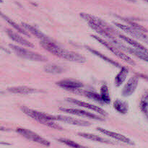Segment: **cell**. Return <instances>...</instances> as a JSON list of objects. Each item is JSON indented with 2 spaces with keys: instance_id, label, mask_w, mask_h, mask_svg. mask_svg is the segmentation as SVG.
I'll return each instance as SVG.
<instances>
[{
  "instance_id": "1",
  "label": "cell",
  "mask_w": 148,
  "mask_h": 148,
  "mask_svg": "<svg viewBox=\"0 0 148 148\" xmlns=\"http://www.w3.org/2000/svg\"><path fill=\"white\" fill-rule=\"evenodd\" d=\"M80 16L82 18H83L88 23L90 27L93 29L96 33L109 40L110 43L118 47L119 49L124 50L125 46L117 40V34H116V31L113 27L108 25L107 23L103 21L102 20L95 17V16L91 15V14H86V13H81ZM117 36H119V35H117Z\"/></svg>"
},
{
  "instance_id": "2",
  "label": "cell",
  "mask_w": 148,
  "mask_h": 148,
  "mask_svg": "<svg viewBox=\"0 0 148 148\" xmlns=\"http://www.w3.org/2000/svg\"><path fill=\"white\" fill-rule=\"evenodd\" d=\"M40 44L43 49L57 57L62 58V59H66V60L70 61V62H77V63L81 64H83L86 62V59L82 55L62 49L59 46L55 44V43L40 41Z\"/></svg>"
},
{
  "instance_id": "3",
  "label": "cell",
  "mask_w": 148,
  "mask_h": 148,
  "mask_svg": "<svg viewBox=\"0 0 148 148\" xmlns=\"http://www.w3.org/2000/svg\"><path fill=\"white\" fill-rule=\"evenodd\" d=\"M20 108H21V111L23 113H25L26 115L28 116L29 117L32 118L33 119L37 121L38 123H40V124H43L46 127H50V128L55 129V130H62V129L59 124H56L52 120V115L39 112V111H35V110H33L25 106H22Z\"/></svg>"
},
{
  "instance_id": "4",
  "label": "cell",
  "mask_w": 148,
  "mask_h": 148,
  "mask_svg": "<svg viewBox=\"0 0 148 148\" xmlns=\"http://www.w3.org/2000/svg\"><path fill=\"white\" fill-rule=\"evenodd\" d=\"M10 46L16 55L23 59L34 61V62H46L47 61V59L40 53L33 52L24 48L16 46V45L10 44Z\"/></svg>"
},
{
  "instance_id": "5",
  "label": "cell",
  "mask_w": 148,
  "mask_h": 148,
  "mask_svg": "<svg viewBox=\"0 0 148 148\" xmlns=\"http://www.w3.org/2000/svg\"><path fill=\"white\" fill-rule=\"evenodd\" d=\"M91 37L95 38L97 41H98L100 43H101L103 46H105L107 49H108L110 51L112 52V53H114V55H116L117 57L120 58V59H121L122 60H124V62H127V63L133 65V66L135 65V62H134V61L133 60L131 57H130V56H127V54L123 53V52L121 51V49H119L118 47H116V46H115L114 45H113L112 43H111L108 41H106V40H103V39L101 38L98 37V36H92V35Z\"/></svg>"
},
{
  "instance_id": "6",
  "label": "cell",
  "mask_w": 148,
  "mask_h": 148,
  "mask_svg": "<svg viewBox=\"0 0 148 148\" xmlns=\"http://www.w3.org/2000/svg\"><path fill=\"white\" fill-rule=\"evenodd\" d=\"M16 131H17L18 134H20V135L24 137L27 140H31V141L34 142V143H37L38 144L46 146V147H49V146L51 145V143L48 140L43 138V137H40V135H38L36 133L33 132L31 130H26V129L23 128H18L16 130Z\"/></svg>"
},
{
  "instance_id": "7",
  "label": "cell",
  "mask_w": 148,
  "mask_h": 148,
  "mask_svg": "<svg viewBox=\"0 0 148 148\" xmlns=\"http://www.w3.org/2000/svg\"><path fill=\"white\" fill-rule=\"evenodd\" d=\"M115 25L116 26H117L119 28L122 30L123 31H124L125 33L131 35L132 36L139 39V40H143V41L145 42L146 43L148 44V36L145 34V33L140 31V30H137V29L134 28V27H131V26H127L125 25L121 24V23H115Z\"/></svg>"
},
{
  "instance_id": "8",
  "label": "cell",
  "mask_w": 148,
  "mask_h": 148,
  "mask_svg": "<svg viewBox=\"0 0 148 148\" xmlns=\"http://www.w3.org/2000/svg\"><path fill=\"white\" fill-rule=\"evenodd\" d=\"M59 110L63 112L67 113V114H74V115L79 116L85 117V118H89L91 119H95V120H99V121H103L104 119H103L102 117L99 116L98 115H95V114H92L90 112H88V111H83V110L81 109H77V108H59Z\"/></svg>"
},
{
  "instance_id": "9",
  "label": "cell",
  "mask_w": 148,
  "mask_h": 148,
  "mask_svg": "<svg viewBox=\"0 0 148 148\" xmlns=\"http://www.w3.org/2000/svg\"><path fill=\"white\" fill-rule=\"evenodd\" d=\"M52 120L53 121H59L62 122L66 123L69 124H72L75 126H79V127H88L90 125V123L84 120L77 119L72 118L70 116H52Z\"/></svg>"
},
{
  "instance_id": "10",
  "label": "cell",
  "mask_w": 148,
  "mask_h": 148,
  "mask_svg": "<svg viewBox=\"0 0 148 148\" xmlns=\"http://www.w3.org/2000/svg\"><path fill=\"white\" fill-rule=\"evenodd\" d=\"M56 85L61 88L67 90L75 91L80 89L83 87V84L77 79H64L59 82H56Z\"/></svg>"
},
{
  "instance_id": "11",
  "label": "cell",
  "mask_w": 148,
  "mask_h": 148,
  "mask_svg": "<svg viewBox=\"0 0 148 148\" xmlns=\"http://www.w3.org/2000/svg\"><path fill=\"white\" fill-rule=\"evenodd\" d=\"M66 101L75 104V105L83 107V108H88V109H90V110H92V111L98 113V114H99L101 116H106L108 115L106 111H104L103 109H102V108H100V107L97 106L92 105V104L84 102V101H79V100L75 99V98H67Z\"/></svg>"
},
{
  "instance_id": "12",
  "label": "cell",
  "mask_w": 148,
  "mask_h": 148,
  "mask_svg": "<svg viewBox=\"0 0 148 148\" xmlns=\"http://www.w3.org/2000/svg\"><path fill=\"white\" fill-rule=\"evenodd\" d=\"M96 130H98V131H99L100 132L104 134L105 135L108 136V137H111V138L115 139V140H119V141H120V142H122V143H126V144L130 145H134V143H133V142L130 139H129L128 137H127L126 136H124V135H122V134H121L114 132L109 131V130H106V129H103V128H100V127L96 128Z\"/></svg>"
},
{
  "instance_id": "13",
  "label": "cell",
  "mask_w": 148,
  "mask_h": 148,
  "mask_svg": "<svg viewBox=\"0 0 148 148\" xmlns=\"http://www.w3.org/2000/svg\"><path fill=\"white\" fill-rule=\"evenodd\" d=\"M139 83V79L137 76L130 78L127 83L122 90V95L124 97H129L135 92Z\"/></svg>"
},
{
  "instance_id": "14",
  "label": "cell",
  "mask_w": 148,
  "mask_h": 148,
  "mask_svg": "<svg viewBox=\"0 0 148 148\" xmlns=\"http://www.w3.org/2000/svg\"><path fill=\"white\" fill-rule=\"evenodd\" d=\"M22 26L23 27V28L25 30H27L29 33H30L31 34H33V36H35L36 37H37L38 38L40 39V41L43 42H49V43H54L53 40L51 38H49L48 36H46L44 33H43L42 32H40V30H38L37 28H36L33 26L27 24V23H22Z\"/></svg>"
},
{
  "instance_id": "15",
  "label": "cell",
  "mask_w": 148,
  "mask_h": 148,
  "mask_svg": "<svg viewBox=\"0 0 148 148\" xmlns=\"http://www.w3.org/2000/svg\"><path fill=\"white\" fill-rule=\"evenodd\" d=\"M7 35H8L9 37H10L12 40H14V42H16V43H19V44L22 45V46H27V47H30V48L34 47L33 43H30V41L26 40L25 38L22 37L21 36L17 34V33L14 32L13 30H10V29H9V30H7Z\"/></svg>"
},
{
  "instance_id": "16",
  "label": "cell",
  "mask_w": 148,
  "mask_h": 148,
  "mask_svg": "<svg viewBox=\"0 0 148 148\" xmlns=\"http://www.w3.org/2000/svg\"><path fill=\"white\" fill-rule=\"evenodd\" d=\"M7 90L11 93L21 94V95H28V94H33L40 92V90H38L29 88L27 86L12 87V88H9Z\"/></svg>"
},
{
  "instance_id": "17",
  "label": "cell",
  "mask_w": 148,
  "mask_h": 148,
  "mask_svg": "<svg viewBox=\"0 0 148 148\" xmlns=\"http://www.w3.org/2000/svg\"><path fill=\"white\" fill-rule=\"evenodd\" d=\"M118 36L121 39V40H124V41L127 42V43L132 45V46L135 49H137V50H139V51H141L145 52V53L148 54V49H147V48L145 47L144 46H143L142 44H140L139 42L136 41V40H132V39L130 38H128L127 36H124V35L119 34Z\"/></svg>"
},
{
  "instance_id": "18",
  "label": "cell",
  "mask_w": 148,
  "mask_h": 148,
  "mask_svg": "<svg viewBox=\"0 0 148 148\" xmlns=\"http://www.w3.org/2000/svg\"><path fill=\"white\" fill-rule=\"evenodd\" d=\"M77 134L79 136H80V137H84V138L85 139H88V140H92V141L104 143V144H114V142L111 141V140H106V139H104L101 137H98V136L95 135V134H89V133H79V132Z\"/></svg>"
},
{
  "instance_id": "19",
  "label": "cell",
  "mask_w": 148,
  "mask_h": 148,
  "mask_svg": "<svg viewBox=\"0 0 148 148\" xmlns=\"http://www.w3.org/2000/svg\"><path fill=\"white\" fill-rule=\"evenodd\" d=\"M114 108H115L116 111H117L120 114H126L129 111V104L126 101L117 99L114 101Z\"/></svg>"
},
{
  "instance_id": "20",
  "label": "cell",
  "mask_w": 148,
  "mask_h": 148,
  "mask_svg": "<svg viewBox=\"0 0 148 148\" xmlns=\"http://www.w3.org/2000/svg\"><path fill=\"white\" fill-rule=\"evenodd\" d=\"M129 73V69L125 66H123L121 68L120 72L117 74V75L115 77V85L116 87L121 86L123 84V82L125 81L127 75Z\"/></svg>"
},
{
  "instance_id": "21",
  "label": "cell",
  "mask_w": 148,
  "mask_h": 148,
  "mask_svg": "<svg viewBox=\"0 0 148 148\" xmlns=\"http://www.w3.org/2000/svg\"><path fill=\"white\" fill-rule=\"evenodd\" d=\"M124 50L127 51V52L130 53L131 54H133L134 56L138 57L139 59H142V60L145 61V62H147L148 63V54L145 53V52H143V51H139V50H137V49H132V48L127 47V46H125V47H124Z\"/></svg>"
},
{
  "instance_id": "22",
  "label": "cell",
  "mask_w": 148,
  "mask_h": 148,
  "mask_svg": "<svg viewBox=\"0 0 148 148\" xmlns=\"http://www.w3.org/2000/svg\"><path fill=\"white\" fill-rule=\"evenodd\" d=\"M100 95L101 97V99L103 103L108 104L111 102V97H110V93H109V90H108V86L106 83H104L103 85L101 86V90H100Z\"/></svg>"
},
{
  "instance_id": "23",
  "label": "cell",
  "mask_w": 148,
  "mask_h": 148,
  "mask_svg": "<svg viewBox=\"0 0 148 148\" xmlns=\"http://www.w3.org/2000/svg\"><path fill=\"white\" fill-rule=\"evenodd\" d=\"M43 69L46 72L51 74V75H58V74H60L62 72H64L63 67L56 64H51L45 65Z\"/></svg>"
},
{
  "instance_id": "24",
  "label": "cell",
  "mask_w": 148,
  "mask_h": 148,
  "mask_svg": "<svg viewBox=\"0 0 148 148\" xmlns=\"http://www.w3.org/2000/svg\"><path fill=\"white\" fill-rule=\"evenodd\" d=\"M1 16H2L3 18H4V20H5L6 21H7V23H8L9 24H10V25L12 26V27H14V28L15 29V30H17V31L20 32V33H22V34L25 35V36H30V35H28V33H27V32L26 31V30H25V29L23 28V27H20V26L19 25H17V23H14V22L13 21V20H12L11 19H10L8 17L5 16L4 14H2V13H1Z\"/></svg>"
},
{
  "instance_id": "25",
  "label": "cell",
  "mask_w": 148,
  "mask_h": 148,
  "mask_svg": "<svg viewBox=\"0 0 148 148\" xmlns=\"http://www.w3.org/2000/svg\"><path fill=\"white\" fill-rule=\"evenodd\" d=\"M86 48H87V49H88V50L90 52H91V53H93V54L96 55L97 56H98V57L101 58V59H103V60H105L106 62H108V63H109V64H111L114 65V66H116V67H121V65H120L119 64L117 63V62H114V61L112 60V59H109V58H108V57H107V56H104L103 54H102V53H99V52L97 51H95V50H94V49H90V48H89V47H86Z\"/></svg>"
},
{
  "instance_id": "26",
  "label": "cell",
  "mask_w": 148,
  "mask_h": 148,
  "mask_svg": "<svg viewBox=\"0 0 148 148\" xmlns=\"http://www.w3.org/2000/svg\"><path fill=\"white\" fill-rule=\"evenodd\" d=\"M83 94L85 95V96L88 97V98H90V99L94 100V101L101 103H103L102 101V99H101V95H100V94H98V92H96L95 91H92V90L84 91Z\"/></svg>"
},
{
  "instance_id": "27",
  "label": "cell",
  "mask_w": 148,
  "mask_h": 148,
  "mask_svg": "<svg viewBox=\"0 0 148 148\" xmlns=\"http://www.w3.org/2000/svg\"><path fill=\"white\" fill-rule=\"evenodd\" d=\"M57 140L60 143H63V144L69 146V147H72V148H80L81 145H79L78 143H75V142L72 141V140H69V139L66 138H59L57 139Z\"/></svg>"
},
{
  "instance_id": "28",
  "label": "cell",
  "mask_w": 148,
  "mask_h": 148,
  "mask_svg": "<svg viewBox=\"0 0 148 148\" xmlns=\"http://www.w3.org/2000/svg\"><path fill=\"white\" fill-rule=\"evenodd\" d=\"M140 107L141 111L144 112L145 114H146L148 111V98L146 95L145 98L142 99L141 102H140Z\"/></svg>"
},
{
  "instance_id": "29",
  "label": "cell",
  "mask_w": 148,
  "mask_h": 148,
  "mask_svg": "<svg viewBox=\"0 0 148 148\" xmlns=\"http://www.w3.org/2000/svg\"><path fill=\"white\" fill-rule=\"evenodd\" d=\"M145 115H146V116H147V119H148V111H147V113H146Z\"/></svg>"
},
{
  "instance_id": "30",
  "label": "cell",
  "mask_w": 148,
  "mask_h": 148,
  "mask_svg": "<svg viewBox=\"0 0 148 148\" xmlns=\"http://www.w3.org/2000/svg\"><path fill=\"white\" fill-rule=\"evenodd\" d=\"M80 148H88V147H84V146H82V145H81Z\"/></svg>"
},
{
  "instance_id": "31",
  "label": "cell",
  "mask_w": 148,
  "mask_h": 148,
  "mask_svg": "<svg viewBox=\"0 0 148 148\" xmlns=\"http://www.w3.org/2000/svg\"><path fill=\"white\" fill-rule=\"evenodd\" d=\"M146 96H147V98H148V92H146Z\"/></svg>"
},
{
  "instance_id": "32",
  "label": "cell",
  "mask_w": 148,
  "mask_h": 148,
  "mask_svg": "<svg viewBox=\"0 0 148 148\" xmlns=\"http://www.w3.org/2000/svg\"><path fill=\"white\" fill-rule=\"evenodd\" d=\"M145 1H147V2H148V0H145Z\"/></svg>"
}]
</instances>
